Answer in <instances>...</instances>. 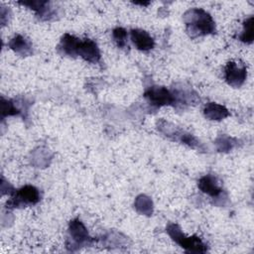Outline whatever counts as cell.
I'll list each match as a JSON object with an SVG mask.
<instances>
[{
  "label": "cell",
  "instance_id": "obj_4",
  "mask_svg": "<svg viewBox=\"0 0 254 254\" xmlns=\"http://www.w3.org/2000/svg\"><path fill=\"white\" fill-rule=\"evenodd\" d=\"M225 79L231 86L238 87L246 79V68L234 62H229L225 66Z\"/></svg>",
  "mask_w": 254,
  "mask_h": 254
},
{
  "label": "cell",
  "instance_id": "obj_6",
  "mask_svg": "<svg viewBox=\"0 0 254 254\" xmlns=\"http://www.w3.org/2000/svg\"><path fill=\"white\" fill-rule=\"evenodd\" d=\"M131 39L137 49L141 51L151 50L154 48L155 45L153 38L146 31L140 29H135L131 31Z\"/></svg>",
  "mask_w": 254,
  "mask_h": 254
},
{
  "label": "cell",
  "instance_id": "obj_11",
  "mask_svg": "<svg viewBox=\"0 0 254 254\" xmlns=\"http://www.w3.org/2000/svg\"><path fill=\"white\" fill-rule=\"evenodd\" d=\"M9 46L12 50L21 55H29L31 53L30 43L20 35L15 36L9 43Z\"/></svg>",
  "mask_w": 254,
  "mask_h": 254
},
{
  "label": "cell",
  "instance_id": "obj_7",
  "mask_svg": "<svg viewBox=\"0 0 254 254\" xmlns=\"http://www.w3.org/2000/svg\"><path fill=\"white\" fill-rule=\"evenodd\" d=\"M16 204H35L40 200L39 190L33 186H25L16 193Z\"/></svg>",
  "mask_w": 254,
  "mask_h": 254
},
{
  "label": "cell",
  "instance_id": "obj_10",
  "mask_svg": "<svg viewBox=\"0 0 254 254\" xmlns=\"http://www.w3.org/2000/svg\"><path fill=\"white\" fill-rule=\"evenodd\" d=\"M204 115L212 120H220L228 116V111L219 104L209 102L204 107Z\"/></svg>",
  "mask_w": 254,
  "mask_h": 254
},
{
  "label": "cell",
  "instance_id": "obj_14",
  "mask_svg": "<svg viewBox=\"0 0 254 254\" xmlns=\"http://www.w3.org/2000/svg\"><path fill=\"white\" fill-rule=\"evenodd\" d=\"M113 38L117 43V46L124 48L127 40V33L123 28H116L113 30Z\"/></svg>",
  "mask_w": 254,
  "mask_h": 254
},
{
  "label": "cell",
  "instance_id": "obj_1",
  "mask_svg": "<svg viewBox=\"0 0 254 254\" xmlns=\"http://www.w3.org/2000/svg\"><path fill=\"white\" fill-rule=\"evenodd\" d=\"M187 26H190V32L197 34H209L214 32V22L211 16L202 9H191L185 15Z\"/></svg>",
  "mask_w": 254,
  "mask_h": 254
},
{
  "label": "cell",
  "instance_id": "obj_13",
  "mask_svg": "<svg viewBox=\"0 0 254 254\" xmlns=\"http://www.w3.org/2000/svg\"><path fill=\"white\" fill-rule=\"evenodd\" d=\"M240 40L244 43H251L253 41V17L248 18L244 22V31L240 36Z\"/></svg>",
  "mask_w": 254,
  "mask_h": 254
},
{
  "label": "cell",
  "instance_id": "obj_15",
  "mask_svg": "<svg viewBox=\"0 0 254 254\" xmlns=\"http://www.w3.org/2000/svg\"><path fill=\"white\" fill-rule=\"evenodd\" d=\"M2 115L3 117L6 115H16L19 114V110L14 106V103L11 101H5L2 98Z\"/></svg>",
  "mask_w": 254,
  "mask_h": 254
},
{
  "label": "cell",
  "instance_id": "obj_8",
  "mask_svg": "<svg viewBox=\"0 0 254 254\" xmlns=\"http://www.w3.org/2000/svg\"><path fill=\"white\" fill-rule=\"evenodd\" d=\"M198 188L204 193H207L211 196H217L221 192V189L218 187L215 178L212 176H204L198 182Z\"/></svg>",
  "mask_w": 254,
  "mask_h": 254
},
{
  "label": "cell",
  "instance_id": "obj_3",
  "mask_svg": "<svg viewBox=\"0 0 254 254\" xmlns=\"http://www.w3.org/2000/svg\"><path fill=\"white\" fill-rule=\"evenodd\" d=\"M145 97L156 106L171 105L175 102L173 94L164 86H152L145 92Z\"/></svg>",
  "mask_w": 254,
  "mask_h": 254
},
{
  "label": "cell",
  "instance_id": "obj_2",
  "mask_svg": "<svg viewBox=\"0 0 254 254\" xmlns=\"http://www.w3.org/2000/svg\"><path fill=\"white\" fill-rule=\"evenodd\" d=\"M169 234L173 237V239L179 243L182 247L189 249L191 252H204L205 247L204 244L198 237L191 236L186 237L180 230V228L176 224H172L168 227Z\"/></svg>",
  "mask_w": 254,
  "mask_h": 254
},
{
  "label": "cell",
  "instance_id": "obj_12",
  "mask_svg": "<svg viewBox=\"0 0 254 254\" xmlns=\"http://www.w3.org/2000/svg\"><path fill=\"white\" fill-rule=\"evenodd\" d=\"M69 232L74 240L81 242L83 240H86L88 238L87 231L84 227V225L77 219L72 220L69 224Z\"/></svg>",
  "mask_w": 254,
  "mask_h": 254
},
{
  "label": "cell",
  "instance_id": "obj_5",
  "mask_svg": "<svg viewBox=\"0 0 254 254\" xmlns=\"http://www.w3.org/2000/svg\"><path fill=\"white\" fill-rule=\"evenodd\" d=\"M77 55H79L85 61L90 63H97L100 59V53L99 49L97 48V45L89 39L80 41L77 50Z\"/></svg>",
  "mask_w": 254,
  "mask_h": 254
},
{
  "label": "cell",
  "instance_id": "obj_9",
  "mask_svg": "<svg viewBox=\"0 0 254 254\" xmlns=\"http://www.w3.org/2000/svg\"><path fill=\"white\" fill-rule=\"evenodd\" d=\"M79 43H80V41L78 39H76L75 37H73L69 34H65L61 41V49L66 55L76 56Z\"/></svg>",
  "mask_w": 254,
  "mask_h": 254
}]
</instances>
